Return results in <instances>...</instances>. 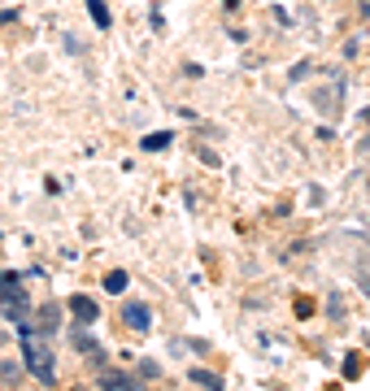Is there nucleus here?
<instances>
[{"instance_id":"obj_1","label":"nucleus","mask_w":370,"mask_h":391,"mask_svg":"<svg viewBox=\"0 0 370 391\" xmlns=\"http://www.w3.org/2000/svg\"><path fill=\"white\" fill-rule=\"evenodd\" d=\"M22 356H26V370L35 374L40 383H53V352L44 348V339L31 331V326H22Z\"/></svg>"},{"instance_id":"obj_2","label":"nucleus","mask_w":370,"mask_h":391,"mask_svg":"<svg viewBox=\"0 0 370 391\" xmlns=\"http://www.w3.org/2000/svg\"><path fill=\"white\" fill-rule=\"evenodd\" d=\"M70 313H74V322H96V300H87V296H70Z\"/></svg>"},{"instance_id":"obj_3","label":"nucleus","mask_w":370,"mask_h":391,"mask_svg":"<svg viewBox=\"0 0 370 391\" xmlns=\"http://www.w3.org/2000/svg\"><path fill=\"white\" fill-rule=\"evenodd\" d=\"M101 391H135V383L126 379V374H118V370H105L101 374Z\"/></svg>"},{"instance_id":"obj_4","label":"nucleus","mask_w":370,"mask_h":391,"mask_svg":"<svg viewBox=\"0 0 370 391\" xmlns=\"http://www.w3.org/2000/svg\"><path fill=\"white\" fill-rule=\"evenodd\" d=\"M126 322H131L135 331H149V309H144V304H126Z\"/></svg>"},{"instance_id":"obj_5","label":"nucleus","mask_w":370,"mask_h":391,"mask_svg":"<svg viewBox=\"0 0 370 391\" xmlns=\"http://www.w3.org/2000/svg\"><path fill=\"white\" fill-rule=\"evenodd\" d=\"M192 383H201V387H209V391L222 387V379H218V374H209V370H192Z\"/></svg>"},{"instance_id":"obj_6","label":"nucleus","mask_w":370,"mask_h":391,"mask_svg":"<svg viewBox=\"0 0 370 391\" xmlns=\"http://www.w3.org/2000/svg\"><path fill=\"white\" fill-rule=\"evenodd\" d=\"M87 9H92V18H96V26H109V9H105V0H87Z\"/></svg>"},{"instance_id":"obj_7","label":"nucleus","mask_w":370,"mask_h":391,"mask_svg":"<svg viewBox=\"0 0 370 391\" xmlns=\"http://www.w3.org/2000/svg\"><path fill=\"white\" fill-rule=\"evenodd\" d=\"M105 291H114V296H118V291H126V274H122V270H114V274L105 279Z\"/></svg>"},{"instance_id":"obj_8","label":"nucleus","mask_w":370,"mask_h":391,"mask_svg":"<svg viewBox=\"0 0 370 391\" xmlns=\"http://www.w3.org/2000/svg\"><path fill=\"white\" fill-rule=\"evenodd\" d=\"M170 144V130L166 135H144V153H157V148H166Z\"/></svg>"}]
</instances>
